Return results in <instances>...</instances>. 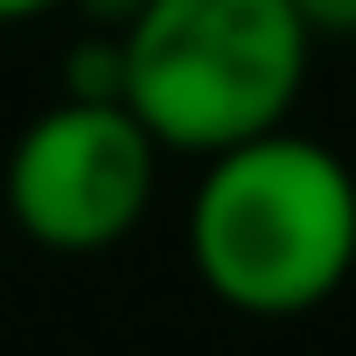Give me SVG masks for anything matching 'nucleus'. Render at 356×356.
<instances>
[{"label": "nucleus", "instance_id": "f257e3e1", "mask_svg": "<svg viewBox=\"0 0 356 356\" xmlns=\"http://www.w3.org/2000/svg\"><path fill=\"white\" fill-rule=\"evenodd\" d=\"M189 266L238 314H307L356 266V175L307 133L210 154L189 196Z\"/></svg>", "mask_w": 356, "mask_h": 356}, {"label": "nucleus", "instance_id": "f03ea898", "mask_svg": "<svg viewBox=\"0 0 356 356\" xmlns=\"http://www.w3.org/2000/svg\"><path fill=\"white\" fill-rule=\"evenodd\" d=\"M293 0H140L119 29V98L175 154H224L286 126L307 84Z\"/></svg>", "mask_w": 356, "mask_h": 356}, {"label": "nucleus", "instance_id": "7ed1b4c3", "mask_svg": "<svg viewBox=\"0 0 356 356\" xmlns=\"http://www.w3.org/2000/svg\"><path fill=\"white\" fill-rule=\"evenodd\" d=\"M154 175L161 140L126 98H63L35 112L8 154V210L22 238L49 252H105L147 217Z\"/></svg>", "mask_w": 356, "mask_h": 356}, {"label": "nucleus", "instance_id": "20e7f679", "mask_svg": "<svg viewBox=\"0 0 356 356\" xmlns=\"http://www.w3.org/2000/svg\"><path fill=\"white\" fill-rule=\"evenodd\" d=\"M293 15L307 22V35H335V42L356 35V0H293Z\"/></svg>", "mask_w": 356, "mask_h": 356}, {"label": "nucleus", "instance_id": "39448f33", "mask_svg": "<svg viewBox=\"0 0 356 356\" xmlns=\"http://www.w3.org/2000/svg\"><path fill=\"white\" fill-rule=\"evenodd\" d=\"M70 8H84L91 22H105V35H119V29L140 15V0H70Z\"/></svg>", "mask_w": 356, "mask_h": 356}, {"label": "nucleus", "instance_id": "423d86ee", "mask_svg": "<svg viewBox=\"0 0 356 356\" xmlns=\"http://www.w3.org/2000/svg\"><path fill=\"white\" fill-rule=\"evenodd\" d=\"M70 0H0V22H35V15H56Z\"/></svg>", "mask_w": 356, "mask_h": 356}]
</instances>
